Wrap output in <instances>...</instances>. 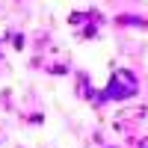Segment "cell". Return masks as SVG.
<instances>
[{"instance_id":"cell-2","label":"cell","mask_w":148,"mask_h":148,"mask_svg":"<svg viewBox=\"0 0 148 148\" xmlns=\"http://www.w3.org/2000/svg\"><path fill=\"white\" fill-rule=\"evenodd\" d=\"M139 148H148V139H145V142H142V145H139Z\"/></svg>"},{"instance_id":"cell-1","label":"cell","mask_w":148,"mask_h":148,"mask_svg":"<svg viewBox=\"0 0 148 148\" xmlns=\"http://www.w3.org/2000/svg\"><path fill=\"white\" fill-rule=\"evenodd\" d=\"M136 89H139L136 77H133L130 71L119 68V71H113L107 89H104L101 95H95V104H104V101H125V98H133V95H136Z\"/></svg>"}]
</instances>
